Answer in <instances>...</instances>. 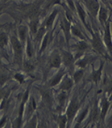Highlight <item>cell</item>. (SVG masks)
<instances>
[{"mask_svg": "<svg viewBox=\"0 0 112 128\" xmlns=\"http://www.w3.org/2000/svg\"><path fill=\"white\" fill-rule=\"evenodd\" d=\"M62 76H63V74H62V73H60L59 74H58V75L55 76L53 80H52L50 85H51V86H55V85H56V84L60 81Z\"/></svg>", "mask_w": 112, "mask_h": 128, "instance_id": "5bb4252c", "label": "cell"}, {"mask_svg": "<svg viewBox=\"0 0 112 128\" xmlns=\"http://www.w3.org/2000/svg\"><path fill=\"white\" fill-rule=\"evenodd\" d=\"M83 74V70H78L74 74V79H75L76 82H78L81 80V78H82Z\"/></svg>", "mask_w": 112, "mask_h": 128, "instance_id": "ac0fdd59", "label": "cell"}, {"mask_svg": "<svg viewBox=\"0 0 112 128\" xmlns=\"http://www.w3.org/2000/svg\"><path fill=\"white\" fill-rule=\"evenodd\" d=\"M50 64H51V66H53V67L58 68L60 65V58L59 57V56H58V55L54 56L51 59Z\"/></svg>", "mask_w": 112, "mask_h": 128, "instance_id": "9c48e42d", "label": "cell"}, {"mask_svg": "<svg viewBox=\"0 0 112 128\" xmlns=\"http://www.w3.org/2000/svg\"><path fill=\"white\" fill-rule=\"evenodd\" d=\"M109 121H110V122H112V116H111V118H110V120H109Z\"/></svg>", "mask_w": 112, "mask_h": 128, "instance_id": "4dcf8cb0", "label": "cell"}, {"mask_svg": "<svg viewBox=\"0 0 112 128\" xmlns=\"http://www.w3.org/2000/svg\"><path fill=\"white\" fill-rule=\"evenodd\" d=\"M14 77H15V78H16L17 81H19V82H20V83H22V82H23L24 80V78L22 75H20V74H16Z\"/></svg>", "mask_w": 112, "mask_h": 128, "instance_id": "484cf974", "label": "cell"}, {"mask_svg": "<svg viewBox=\"0 0 112 128\" xmlns=\"http://www.w3.org/2000/svg\"><path fill=\"white\" fill-rule=\"evenodd\" d=\"M78 108V104L74 100L71 103V104L69 106L68 111H67V117L68 120H71L73 116L75 115L77 110Z\"/></svg>", "mask_w": 112, "mask_h": 128, "instance_id": "3957f363", "label": "cell"}, {"mask_svg": "<svg viewBox=\"0 0 112 128\" xmlns=\"http://www.w3.org/2000/svg\"><path fill=\"white\" fill-rule=\"evenodd\" d=\"M12 44L13 48L14 50V51L16 52V54H17L18 56H19L22 52V45L20 44V42L18 41L17 38L13 37L12 38Z\"/></svg>", "mask_w": 112, "mask_h": 128, "instance_id": "5b68a950", "label": "cell"}, {"mask_svg": "<svg viewBox=\"0 0 112 128\" xmlns=\"http://www.w3.org/2000/svg\"><path fill=\"white\" fill-rule=\"evenodd\" d=\"M77 9H78V12L79 17L81 19L83 22L85 23V12L83 11V8L80 6L79 4H78V5H77Z\"/></svg>", "mask_w": 112, "mask_h": 128, "instance_id": "7c38bea8", "label": "cell"}, {"mask_svg": "<svg viewBox=\"0 0 112 128\" xmlns=\"http://www.w3.org/2000/svg\"><path fill=\"white\" fill-rule=\"evenodd\" d=\"M86 3L90 12L94 17H95L97 14L99 8V4L98 3V2L96 0H86Z\"/></svg>", "mask_w": 112, "mask_h": 128, "instance_id": "6da1fadb", "label": "cell"}, {"mask_svg": "<svg viewBox=\"0 0 112 128\" xmlns=\"http://www.w3.org/2000/svg\"><path fill=\"white\" fill-rule=\"evenodd\" d=\"M92 45H93V48H94L95 50H96L98 52H99L101 54L104 53V48H103V45L101 40L100 38L98 36L97 34H94V37H93V40H92Z\"/></svg>", "mask_w": 112, "mask_h": 128, "instance_id": "7a4b0ae2", "label": "cell"}, {"mask_svg": "<svg viewBox=\"0 0 112 128\" xmlns=\"http://www.w3.org/2000/svg\"><path fill=\"white\" fill-rule=\"evenodd\" d=\"M24 66V68L27 71H30V70H32L34 68L33 66L31 64H30V63H25Z\"/></svg>", "mask_w": 112, "mask_h": 128, "instance_id": "7402d4cb", "label": "cell"}, {"mask_svg": "<svg viewBox=\"0 0 112 128\" xmlns=\"http://www.w3.org/2000/svg\"><path fill=\"white\" fill-rule=\"evenodd\" d=\"M44 98L45 99V100L47 101V102H48V103H50V102H51V98H50V94H49L48 93L45 94V95H44Z\"/></svg>", "mask_w": 112, "mask_h": 128, "instance_id": "4316f807", "label": "cell"}, {"mask_svg": "<svg viewBox=\"0 0 112 128\" xmlns=\"http://www.w3.org/2000/svg\"><path fill=\"white\" fill-rule=\"evenodd\" d=\"M63 28H64V31L65 32V33H66V36H67V38H68V32H69V30H70V24L68 22H67L66 20H65L64 22H63Z\"/></svg>", "mask_w": 112, "mask_h": 128, "instance_id": "d6986e66", "label": "cell"}, {"mask_svg": "<svg viewBox=\"0 0 112 128\" xmlns=\"http://www.w3.org/2000/svg\"><path fill=\"white\" fill-rule=\"evenodd\" d=\"M105 41H106L107 47L110 51H112V38H111V33H110V27L109 24H106V30H105Z\"/></svg>", "mask_w": 112, "mask_h": 128, "instance_id": "277c9868", "label": "cell"}, {"mask_svg": "<svg viewBox=\"0 0 112 128\" xmlns=\"http://www.w3.org/2000/svg\"><path fill=\"white\" fill-rule=\"evenodd\" d=\"M109 106V102L106 100L105 97H104L103 101H102V110H101V117L102 119L104 118V116L106 115V112L108 110V108Z\"/></svg>", "mask_w": 112, "mask_h": 128, "instance_id": "52a82bcc", "label": "cell"}, {"mask_svg": "<svg viewBox=\"0 0 112 128\" xmlns=\"http://www.w3.org/2000/svg\"><path fill=\"white\" fill-rule=\"evenodd\" d=\"M58 121H59L58 122H59L60 128H64L67 121V118L65 116H60L58 118Z\"/></svg>", "mask_w": 112, "mask_h": 128, "instance_id": "e0dca14e", "label": "cell"}, {"mask_svg": "<svg viewBox=\"0 0 112 128\" xmlns=\"http://www.w3.org/2000/svg\"><path fill=\"white\" fill-rule=\"evenodd\" d=\"M65 97H66V96H65V95H64L63 94H60V95L58 99H59L60 104H63V102H64V100H65Z\"/></svg>", "mask_w": 112, "mask_h": 128, "instance_id": "83f0119b", "label": "cell"}, {"mask_svg": "<svg viewBox=\"0 0 112 128\" xmlns=\"http://www.w3.org/2000/svg\"><path fill=\"white\" fill-rule=\"evenodd\" d=\"M103 66H104V64H103V63H101L99 69H98L97 70H95L94 72L91 74V80H92V81H94V82L96 83V82H98L99 80H100L101 75V71H102Z\"/></svg>", "mask_w": 112, "mask_h": 128, "instance_id": "8992f818", "label": "cell"}, {"mask_svg": "<svg viewBox=\"0 0 112 128\" xmlns=\"http://www.w3.org/2000/svg\"><path fill=\"white\" fill-rule=\"evenodd\" d=\"M106 18H107V12H106V10L101 7L100 9V12H99V19H100L101 22L104 23L106 22Z\"/></svg>", "mask_w": 112, "mask_h": 128, "instance_id": "30bf717a", "label": "cell"}, {"mask_svg": "<svg viewBox=\"0 0 112 128\" xmlns=\"http://www.w3.org/2000/svg\"><path fill=\"white\" fill-rule=\"evenodd\" d=\"M37 22H33L31 24V28H32V30L33 32H35L37 31Z\"/></svg>", "mask_w": 112, "mask_h": 128, "instance_id": "cb8c5ba5", "label": "cell"}, {"mask_svg": "<svg viewBox=\"0 0 112 128\" xmlns=\"http://www.w3.org/2000/svg\"><path fill=\"white\" fill-rule=\"evenodd\" d=\"M63 60L65 62V65L66 66L71 65L73 63V58L71 54L66 51H64V52H63Z\"/></svg>", "mask_w": 112, "mask_h": 128, "instance_id": "ba28073f", "label": "cell"}, {"mask_svg": "<svg viewBox=\"0 0 112 128\" xmlns=\"http://www.w3.org/2000/svg\"><path fill=\"white\" fill-rule=\"evenodd\" d=\"M7 43V36L4 33L0 34V47L3 48Z\"/></svg>", "mask_w": 112, "mask_h": 128, "instance_id": "4fadbf2b", "label": "cell"}, {"mask_svg": "<svg viewBox=\"0 0 112 128\" xmlns=\"http://www.w3.org/2000/svg\"><path fill=\"white\" fill-rule=\"evenodd\" d=\"M87 112H88V109H86V110L83 112L82 114H81V116H80L79 119H78V122H81V121H82L84 119V117H85V116H86V115L87 114Z\"/></svg>", "mask_w": 112, "mask_h": 128, "instance_id": "603a6c76", "label": "cell"}, {"mask_svg": "<svg viewBox=\"0 0 112 128\" xmlns=\"http://www.w3.org/2000/svg\"><path fill=\"white\" fill-rule=\"evenodd\" d=\"M72 32H73V33L74 35L78 36V38H82V39H84V37L83 36L82 33L81 32V31L79 30V29H78L77 28H76V27H73V28H72Z\"/></svg>", "mask_w": 112, "mask_h": 128, "instance_id": "2e32d148", "label": "cell"}, {"mask_svg": "<svg viewBox=\"0 0 112 128\" xmlns=\"http://www.w3.org/2000/svg\"><path fill=\"white\" fill-rule=\"evenodd\" d=\"M73 85V83H72V81H71L70 78H66L64 82L63 83L62 86H61V88L63 89V90H68Z\"/></svg>", "mask_w": 112, "mask_h": 128, "instance_id": "8fae6325", "label": "cell"}, {"mask_svg": "<svg viewBox=\"0 0 112 128\" xmlns=\"http://www.w3.org/2000/svg\"><path fill=\"white\" fill-rule=\"evenodd\" d=\"M87 47H88V46H87V44L85 42H79L78 45H77V48H78V49L79 50H84L85 49H86L87 48Z\"/></svg>", "mask_w": 112, "mask_h": 128, "instance_id": "ffe728a7", "label": "cell"}, {"mask_svg": "<svg viewBox=\"0 0 112 128\" xmlns=\"http://www.w3.org/2000/svg\"><path fill=\"white\" fill-rule=\"evenodd\" d=\"M19 36H20V38L21 40H24L25 39V37H26V30L24 28H20L19 30Z\"/></svg>", "mask_w": 112, "mask_h": 128, "instance_id": "44dd1931", "label": "cell"}, {"mask_svg": "<svg viewBox=\"0 0 112 128\" xmlns=\"http://www.w3.org/2000/svg\"><path fill=\"white\" fill-rule=\"evenodd\" d=\"M68 4H69V5L71 6V9H72V10H73V9H74V4H73V2H72L71 0H68Z\"/></svg>", "mask_w": 112, "mask_h": 128, "instance_id": "f546056e", "label": "cell"}, {"mask_svg": "<svg viewBox=\"0 0 112 128\" xmlns=\"http://www.w3.org/2000/svg\"><path fill=\"white\" fill-rule=\"evenodd\" d=\"M47 40H48V36H46L45 38V39H44V41H43V42H42V48H41V50H43L45 48V47L47 46Z\"/></svg>", "mask_w": 112, "mask_h": 128, "instance_id": "d4e9b609", "label": "cell"}, {"mask_svg": "<svg viewBox=\"0 0 112 128\" xmlns=\"http://www.w3.org/2000/svg\"><path fill=\"white\" fill-rule=\"evenodd\" d=\"M27 54L29 56H32V48H31V46H30V42H28V47H27Z\"/></svg>", "mask_w": 112, "mask_h": 128, "instance_id": "f1b7e54d", "label": "cell"}, {"mask_svg": "<svg viewBox=\"0 0 112 128\" xmlns=\"http://www.w3.org/2000/svg\"><path fill=\"white\" fill-rule=\"evenodd\" d=\"M57 10H55L53 13L50 16V18L47 19V20L46 21V25L47 26H50L51 24L53 23V20H54V19H55V15L57 14Z\"/></svg>", "mask_w": 112, "mask_h": 128, "instance_id": "9a60e30c", "label": "cell"}]
</instances>
